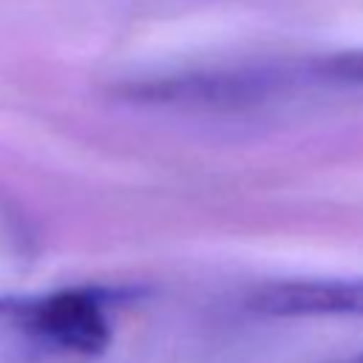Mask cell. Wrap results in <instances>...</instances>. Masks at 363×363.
Segmentation results:
<instances>
[{
	"label": "cell",
	"instance_id": "cell-1",
	"mask_svg": "<svg viewBox=\"0 0 363 363\" xmlns=\"http://www.w3.org/2000/svg\"><path fill=\"white\" fill-rule=\"evenodd\" d=\"M116 301V292L79 286L60 289L40 298H0V318L17 326L28 340L96 357L111 346L113 329L108 320V303Z\"/></svg>",
	"mask_w": 363,
	"mask_h": 363
},
{
	"label": "cell",
	"instance_id": "cell-2",
	"mask_svg": "<svg viewBox=\"0 0 363 363\" xmlns=\"http://www.w3.org/2000/svg\"><path fill=\"white\" fill-rule=\"evenodd\" d=\"M306 79L303 62L298 65H227L199 68L167 77H153L128 85V96L153 105L182 108H247L258 105L292 82Z\"/></svg>",
	"mask_w": 363,
	"mask_h": 363
},
{
	"label": "cell",
	"instance_id": "cell-3",
	"mask_svg": "<svg viewBox=\"0 0 363 363\" xmlns=\"http://www.w3.org/2000/svg\"><path fill=\"white\" fill-rule=\"evenodd\" d=\"M247 306L269 318L354 315L363 318V278H295L258 286Z\"/></svg>",
	"mask_w": 363,
	"mask_h": 363
},
{
	"label": "cell",
	"instance_id": "cell-4",
	"mask_svg": "<svg viewBox=\"0 0 363 363\" xmlns=\"http://www.w3.org/2000/svg\"><path fill=\"white\" fill-rule=\"evenodd\" d=\"M306 79L329 85H363V48L332 51L303 62Z\"/></svg>",
	"mask_w": 363,
	"mask_h": 363
},
{
	"label": "cell",
	"instance_id": "cell-5",
	"mask_svg": "<svg viewBox=\"0 0 363 363\" xmlns=\"http://www.w3.org/2000/svg\"><path fill=\"white\" fill-rule=\"evenodd\" d=\"M343 363H363V354H357V357H349V360H343Z\"/></svg>",
	"mask_w": 363,
	"mask_h": 363
}]
</instances>
